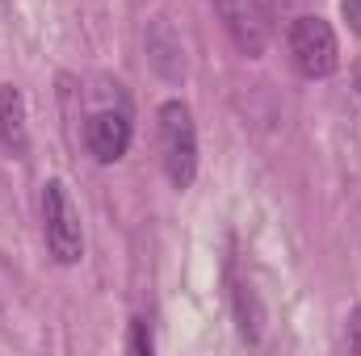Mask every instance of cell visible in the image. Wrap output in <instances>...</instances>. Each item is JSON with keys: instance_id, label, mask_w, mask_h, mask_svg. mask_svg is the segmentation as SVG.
Returning <instances> with one entry per match:
<instances>
[{"instance_id": "cell-13", "label": "cell", "mask_w": 361, "mask_h": 356, "mask_svg": "<svg viewBox=\"0 0 361 356\" xmlns=\"http://www.w3.org/2000/svg\"><path fill=\"white\" fill-rule=\"evenodd\" d=\"M353 84H357V92H361V63L353 68Z\"/></svg>"}, {"instance_id": "cell-11", "label": "cell", "mask_w": 361, "mask_h": 356, "mask_svg": "<svg viewBox=\"0 0 361 356\" xmlns=\"http://www.w3.org/2000/svg\"><path fill=\"white\" fill-rule=\"evenodd\" d=\"M341 8H345V21H349V30L361 38V0H341Z\"/></svg>"}, {"instance_id": "cell-3", "label": "cell", "mask_w": 361, "mask_h": 356, "mask_svg": "<svg viewBox=\"0 0 361 356\" xmlns=\"http://www.w3.org/2000/svg\"><path fill=\"white\" fill-rule=\"evenodd\" d=\"M42 239H47V252L59 265H76L85 256L80 214H76V201H72L63 180H47L42 184Z\"/></svg>"}, {"instance_id": "cell-9", "label": "cell", "mask_w": 361, "mask_h": 356, "mask_svg": "<svg viewBox=\"0 0 361 356\" xmlns=\"http://www.w3.org/2000/svg\"><path fill=\"white\" fill-rule=\"evenodd\" d=\"M130 352H139V356L152 352V331H147V323H143V319H135V323H130Z\"/></svg>"}, {"instance_id": "cell-7", "label": "cell", "mask_w": 361, "mask_h": 356, "mask_svg": "<svg viewBox=\"0 0 361 356\" xmlns=\"http://www.w3.org/2000/svg\"><path fill=\"white\" fill-rule=\"evenodd\" d=\"M0 147L21 160L30 151V130H25V101L13 84H0Z\"/></svg>"}, {"instance_id": "cell-1", "label": "cell", "mask_w": 361, "mask_h": 356, "mask_svg": "<svg viewBox=\"0 0 361 356\" xmlns=\"http://www.w3.org/2000/svg\"><path fill=\"white\" fill-rule=\"evenodd\" d=\"M160 164L173 189H189L197 180V126L185 101L160 105Z\"/></svg>"}, {"instance_id": "cell-5", "label": "cell", "mask_w": 361, "mask_h": 356, "mask_svg": "<svg viewBox=\"0 0 361 356\" xmlns=\"http://www.w3.org/2000/svg\"><path fill=\"white\" fill-rule=\"evenodd\" d=\"M85 147L97 164H118L130 147V117L126 109H97L85 122Z\"/></svg>"}, {"instance_id": "cell-4", "label": "cell", "mask_w": 361, "mask_h": 356, "mask_svg": "<svg viewBox=\"0 0 361 356\" xmlns=\"http://www.w3.org/2000/svg\"><path fill=\"white\" fill-rule=\"evenodd\" d=\"M210 4H214V17L223 21L227 38L235 42V51L248 55V59H261L265 42H269L265 4L261 0H210Z\"/></svg>"}, {"instance_id": "cell-8", "label": "cell", "mask_w": 361, "mask_h": 356, "mask_svg": "<svg viewBox=\"0 0 361 356\" xmlns=\"http://www.w3.org/2000/svg\"><path fill=\"white\" fill-rule=\"evenodd\" d=\"M235 314H240V331H244V340H261V310H257V298H252V289L248 285H235Z\"/></svg>"}, {"instance_id": "cell-12", "label": "cell", "mask_w": 361, "mask_h": 356, "mask_svg": "<svg viewBox=\"0 0 361 356\" xmlns=\"http://www.w3.org/2000/svg\"><path fill=\"white\" fill-rule=\"evenodd\" d=\"M294 8V0H269V13H290Z\"/></svg>"}, {"instance_id": "cell-10", "label": "cell", "mask_w": 361, "mask_h": 356, "mask_svg": "<svg viewBox=\"0 0 361 356\" xmlns=\"http://www.w3.org/2000/svg\"><path fill=\"white\" fill-rule=\"evenodd\" d=\"M345 340H349V348L361 352V306L349 314V327H345Z\"/></svg>"}, {"instance_id": "cell-2", "label": "cell", "mask_w": 361, "mask_h": 356, "mask_svg": "<svg viewBox=\"0 0 361 356\" xmlns=\"http://www.w3.org/2000/svg\"><path fill=\"white\" fill-rule=\"evenodd\" d=\"M286 46H290V63L302 80H328L341 63V46H336V30L315 17V13H302L290 21V34H286Z\"/></svg>"}, {"instance_id": "cell-6", "label": "cell", "mask_w": 361, "mask_h": 356, "mask_svg": "<svg viewBox=\"0 0 361 356\" xmlns=\"http://www.w3.org/2000/svg\"><path fill=\"white\" fill-rule=\"evenodd\" d=\"M147 55H152V63H156V72L164 80H173V84L185 80V51H180V38L173 34L169 17L152 21V30H147Z\"/></svg>"}]
</instances>
